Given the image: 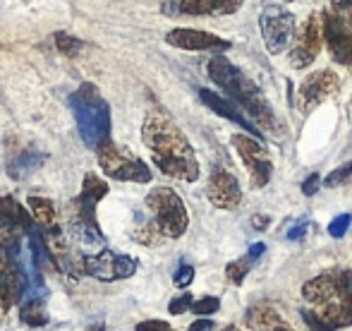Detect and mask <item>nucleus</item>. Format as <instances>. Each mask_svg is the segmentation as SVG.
<instances>
[{
    "mask_svg": "<svg viewBox=\"0 0 352 331\" xmlns=\"http://www.w3.org/2000/svg\"><path fill=\"white\" fill-rule=\"evenodd\" d=\"M142 140L151 151V159L166 175L195 182L199 178L195 149L182 130L163 113H148L142 127Z\"/></svg>",
    "mask_w": 352,
    "mask_h": 331,
    "instance_id": "f257e3e1",
    "label": "nucleus"
},
{
    "mask_svg": "<svg viewBox=\"0 0 352 331\" xmlns=\"http://www.w3.org/2000/svg\"><path fill=\"white\" fill-rule=\"evenodd\" d=\"M206 70H209L211 80L226 92V98H230L252 122H256L259 130L278 135L280 132L278 118H276L274 108L269 106L266 96L259 92V87H256L250 77L242 75V72L223 56H213Z\"/></svg>",
    "mask_w": 352,
    "mask_h": 331,
    "instance_id": "f03ea898",
    "label": "nucleus"
},
{
    "mask_svg": "<svg viewBox=\"0 0 352 331\" xmlns=\"http://www.w3.org/2000/svg\"><path fill=\"white\" fill-rule=\"evenodd\" d=\"M70 108L77 120L79 135L84 145L98 149L101 145L111 142V106L98 94L94 84H82L70 96Z\"/></svg>",
    "mask_w": 352,
    "mask_h": 331,
    "instance_id": "7ed1b4c3",
    "label": "nucleus"
},
{
    "mask_svg": "<svg viewBox=\"0 0 352 331\" xmlns=\"http://www.w3.org/2000/svg\"><path fill=\"white\" fill-rule=\"evenodd\" d=\"M146 206L153 214V226L161 231L166 238H180L185 235L190 226V214H187L185 202L180 200L175 190L170 187H153L146 197Z\"/></svg>",
    "mask_w": 352,
    "mask_h": 331,
    "instance_id": "20e7f679",
    "label": "nucleus"
},
{
    "mask_svg": "<svg viewBox=\"0 0 352 331\" xmlns=\"http://www.w3.org/2000/svg\"><path fill=\"white\" fill-rule=\"evenodd\" d=\"M259 29L266 51L271 56H278L290 46L292 36H295V14L280 5H266L259 14Z\"/></svg>",
    "mask_w": 352,
    "mask_h": 331,
    "instance_id": "39448f33",
    "label": "nucleus"
},
{
    "mask_svg": "<svg viewBox=\"0 0 352 331\" xmlns=\"http://www.w3.org/2000/svg\"><path fill=\"white\" fill-rule=\"evenodd\" d=\"M98 164H101L103 173L108 178H116L122 182H148L151 180V171L144 161L135 159V156L125 154L122 149H118L113 142H106L96 149Z\"/></svg>",
    "mask_w": 352,
    "mask_h": 331,
    "instance_id": "423d86ee",
    "label": "nucleus"
},
{
    "mask_svg": "<svg viewBox=\"0 0 352 331\" xmlns=\"http://www.w3.org/2000/svg\"><path fill=\"white\" fill-rule=\"evenodd\" d=\"M321 46H324V27H321V14L311 12L309 17L302 22V27L297 29L295 43L290 51V65L295 70L311 65L319 56Z\"/></svg>",
    "mask_w": 352,
    "mask_h": 331,
    "instance_id": "0eeeda50",
    "label": "nucleus"
},
{
    "mask_svg": "<svg viewBox=\"0 0 352 331\" xmlns=\"http://www.w3.org/2000/svg\"><path fill=\"white\" fill-rule=\"evenodd\" d=\"M232 147L240 154V159L245 161V168L252 178V185L254 187H266L274 175V164H271L266 149L259 145L256 137L250 135H235L232 137Z\"/></svg>",
    "mask_w": 352,
    "mask_h": 331,
    "instance_id": "6e6552de",
    "label": "nucleus"
},
{
    "mask_svg": "<svg viewBox=\"0 0 352 331\" xmlns=\"http://www.w3.org/2000/svg\"><path fill=\"white\" fill-rule=\"evenodd\" d=\"M340 89V77L333 70H319L311 72L309 77L300 82L297 89V108H300L305 116H309L316 106L331 98L333 94H338Z\"/></svg>",
    "mask_w": 352,
    "mask_h": 331,
    "instance_id": "1a4fd4ad",
    "label": "nucleus"
},
{
    "mask_svg": "<svg viewBox=\"0 0 352 331\" xmlns=\"http://www.w3.org/2000/svg\"><path fill=\"white\" fill-rule=\"evenodd\" d=\"M242 8V0H166L163 12L190 17H226Z\"/></svg>",
    "mask_w": 352,
    "mask_h": 331,
    "instance_id": "9d476101",
    "label": "nucleus"
},
{
    "mask_svg": "<svg viewBox=\"0 0 352 331\" xmlns=\"http://www.w3.org/2000/svg\"><path fill=\"white\" fill-rule=\"evenodd\" d=\"M206 195H209L211 204L218 209H237L242 204V187L237 178L226 168H216L209 175V185H206Z\"/></svg>",
    "mask_w": 352,
    "mask_h": 331,
    "instance_id": "9b49d317",
    "label": "nucleus"
},
{
    "mask_svg": "<svg viewBox=\"0 0 352 331\" xmlns=\"http://www.w3.org/2000/svg\"><path fill=\"white\" fill-rule=\"evenodd\" d=\"M321 27H324L326 46H329L333 61H338L340 65L352 67V32L350 29L331 12L321 14Z\"/></svg>",
    "mask_w": 352,
    "mask_h": 331,
    "instance_id": "f8f14e48",
    "label": "nucleus"
},
{
    "mask_svg": "<svg viewBox=\"0 0 352 331\" xmlns=\"http://www.w3.org/2000/svg\"><path fill=\"white\" fill-rule=\"evenodd\" d=\"M166 41L180 51H228L232 46L228 39L216 36L211 32H199V29H173L166 34Z\"/></svg>",
    "mask_w": 352,
    "mask_h": 331,
    "instance_id": "ddd939ff",
    "label": "nucleus"
},
{
    "mask_svg": "<svg viewBox=\"0 0 352 331\" xmlns=\"http://www.w3.org/2000/svg\"><path fill=\"white\" fill-rule=\"evenodd\" d=\"M32 226L34 221L29 219L24 206L14 197H3L0 200V238H3V243L17 240L22 233L27 235V231Z\"/></svg>",
    "mask_w": 352,
    "mask_h": 331,
    "instance_id": "4468645a",
    "label": "nucleus"
},
{
    "mask_svg": "<svg viewBox=\"0 0 352 331\" xmlns=\"http://www.w3.org/2000/svg\"><path fill=\"white\" fill-rule=\"evenodd\" d=\"M199 96H201V101H204V106H206V108H211L213 113H218V116L226 118V120L235 122V125L245 127V130L250 132L252 137H261V130H259V127H256L254 122H252L250 118H247L245 113H242L240 108H237L235 103L230 101V98L221 96V94L211 92V89H201Z\"/></svg>",
    "mask_w": 352,
    "mask_h": 331,
    "instance_id": "2eb2a0df",
    "label": "nucleus"
},
{
    "mask_svg": "<svg viewBox=\"0 0 352 331\" xmlns=\"http://www.w3.org/2000/svg\"><path fill=\"white\" fill-rule=\"evenodd\" d=\"M106 195H108V182L101 180L98 175H94V173H87V178H84V185H82V192H79V197H77L79 219L94 221V209H96V204Z\"/></svg>",
    "mask_w": 352,
    "mask_h": 331,
    "instance_id": "dca6fc26",
    "label": "nucleus"
},
{
    "mask_svg": "<svg viewBox=\"0 0 352 331\" xmlns=\"http://www.w3.org/2000/svg\"><path fill=\"white\" fill-rule=\"evenodd\" d=\"M43 159H46V154H43V151H38V149H34V147L22 149L8 164V175L12 178V180H22V178L32 175L34 171H38V168L43 166Z\"/></svg>",
    "mask_w": 352,
    "mask_h": 331,
    "instance_id": "f3484780",
    "label": "nucleus"
},
{
    "mask_svg": "<svg viewBox=\"0 0 352 331\" xmlns=\"http://www.w3.org/2000/svg\"><path fill=\"white\" fill-rule=\"evenodd\" d=\"M113 261H116V255L111 250H103L98 255H87L82 261V269L87 271L89 276L101 281H116L113 276Z\"/></svg>",
    "mask_w": 352,
    "mask_h": 331,
    "instance_id": "a211bd4d",
    "label": "nucleus"
},
{
    "mask_svg": "<svg viewBox=\"0 0 352 331\" xmlns=\"http://www.w3.org/2000/svg\"><path fill=\"white\" fill-rule=\"evenodd\" d=\"M280 322V314L271 308H264V305H256L247 312V327L252 331H274Z\"/></svg>",
    "mask_w": 352,
    "mask_h": 331,
    "instance_id": "6ab92c4d",
    "label": "nucleus"
},
{
    "mask_svg": "<svg viewBox=\"0 0 352 331\" xmlns=\"http://www.w3.org/2000/svg\"><path fill=\"white\" fill-rule=\"evenodd\" d=\"M29 206H32V214L36 219L38 228H46V231H58L56 228V206H53L51 200L46 197H29Z\"/></svg>",
    "mask_w": 352,
    "mask_h": 331,
    "instance_id": "aec40b11",
    "label": "nucleus"
},
{
    "mask_svg": "<svg viewBox=\"0 0 352 331\" xmlns=\"http://www.w3.org/2000/svg\"><path fill=\"white\" fill-rule=\"evenodd\" d=\"M19 319H22L27 327H46L48 324V312L43 308L41 298H29L22 303V310H19Z\"/></svg>",
    "mask_w": 352,
    "mask_h": 331,
    "instance_id": "412c9836",
    "label": "nucleus"
},
{
    "mask_svg": "<svg viewBox=\"0 0 352 331\" xmlns=\"http://www.w3.org/2000/svg\"><path fill=\"white\" fill-rule=\"evenodd\" d=\"M250 266H252L250 259H235V261H230V264L226 266L228 281H230V284H235V286H240L242 281L247 279V274H250Z\"/></svg>",
    "mask_w": 352,
    "mask_h": 331,
    "instance_id": "4be33fe9",
    "label": "nucleus"
},
{
    "mask_svg": "<svg viewBox=\"0 0 352 331\" xmlns=\"http://www.w3.org/2000/svg\"><path fill=\"white\" fill-rule=\"evenodd\" d=\"M137 271V259H132L130 255H116L113 261V276L116 279H130Z\"/></svg>",
    "mask_w": 352,
    "mask_h": 331,
    "instance_id": "5701e85b",
    "label": "nucleus"
},
{
    "mask_svg": "<svg viewBox=\"0 0 352 331\" xmlns=\"http://www.w3.org/2000/svg\"><path fill=\"white\" fill-rule=\"evenodd\" d=\"M56 43H58V51L63 53V56H77L79 51H82V41L79 39H74L70 36V34H65V32H60V34H56Z\"/></svg>",
    "mask_w": 352,
    "mask_h": 331,
    "instance_id": "b1692460",
    "label": "nucleus"
},
{
    "mask_svg": "<svg viewBox=\"0 0 352 331\" xmlns=\"http://www.w3.org/2000/svg\"><path fill=\"white\" fill-rule=\"evenodd\" d=\"M218 308H221V300L213 298V295H206V298L197 300V303H192V312L197 314V317H209V314H216Z\"/></svg>",
    "mask_w": 352,
    "mask_h": 331,
    "instance_id": "393cba45",
    "label": "nucleus"
},
{
    "mask_svg": "<svg viewBox=\"0 0 352 331\" xmlns=\"http://www.w3.org/2000/svg\"><path fill=\"white\" fill-rule=\"evenodd\" d=\"M350 224H352V216L350 214L336 216V219L329 224V235H331V238H343V235L348 233Z\"/></svg>",
    "mask_w": 352,
    "mask_h": 331,
    "instance_id": "a878e982",
    "label": "nucleus"
},
{
    "mask_svg": "<svg viewBox=\"0 0 352 331\" xmlns=\"http://www.w3.org/2000/svg\"><path fill=\"white\" fill-rule=\"evenodd\" d=\"M331 5H333L340 22L352 32V0H331Z\"/></svg>",
    "mask_w": 352,
    "mask_h": 331,
    "instance_id": "bb28decb",
    "label": "nucleus"
},
{
    "mask_svg": "<svg viewBox=\"0 0 352 331\" xmlns=\"http://www.w3.org/2000/svg\"><path fill=\"white\" fill-rule=\"evenodd\" d=\"M192 295L190 293H182V295H177V298H173L170 300V305H168V312L170 314H185L187 310L192 308Z\"/></svg>",
    "mask_w": 352,
    "mask_h": 331,
    "instance_id": "cd10ccee",
    "label": "nucleus"
},
{
    "mask_svg": "<svg viewBox=\"0 0 352 331\" xmlns=\"http://www.w3.org/2000/svg\"><path fill=\"white\" fill-rule=\"evenodd\" d=\"M173 281H175L177 288H187V286H190L192 281H195V266H192V264H182L180 269L175 271Z\"/></svg>",
    "mask_w": 352,
    "mask_h": 331,
    "instance_id": "c85d7f7f",
    "label": "nucleus"
},
{
    "mask_svg": "<svg viewBox=\"0 0 352 331\" xmlns=\"http://www.w3.org/2000/svg\"><path fill=\"white\" fill-rule=\"evenodd\" d=\"M350 175H352V161H348V164L340 166L338 171L331 173V175L326 178V185H329V187H336L338 182H345V180H348Z\"/></svg>",
    "mask_w": 352,
    "mask_h": 331,
    "instance_id": "c756f323",
    "label": "nucleus"
},
{
    "mask_svg": "<svg viewBox=\"0 0 352 331\" xmlns=\"http://www.w3.org/2000/svg\"><path fill=\"white\" fill-rule=\"evenodd\" d=\"M135 331H173V327L163 319H146L135 327Z\"/></svg>",
    "mask_w": 352,
    "mask_h": 331,
    "instance_id": "7c9ffc66",
    "label": "nucleus"
},
{
    "mask_svg": "<svg viewBox=\"0 0 352 331\" xmlns=\"http://www.w3.org/2000/svg\"><path fill=\"white\" fill-rule=\"evenodd\" d=\"M319 187H321V175H319V173H314V175H309L305 182H302V192H305L307 197L316 195V192H319Z\"/></svg>",
    "mask_w": 352,
    "mask_h": 331,
    "instance_id": "2f4dec72",
    "label": "nucleus"
},
{
    "mask_svg": "<svg viewBox=\"0 0 352 331\" xmlns=\"http://www.w3.org/2000/svg\"><path fill=\"white\" fill-rule=\"evenodd\" d=\"M307 228H309V221H307V219L297 221V224L287 231V240H302L307 235Z\"/></svg>",
    "mask_w": 352,
    "mask_h": 331,
    "instance_id": "473e14b6",
    "label": "nucleus"
},
{
    "mask_svg": "<svg viewBox=\"0 0 352 331\" xmlns=\"http://www.w3.org/2000/svg\"><path fill=\"white\" fill-rule=\"evenodd\" d=\"M302 317H305L307 327H309L311 331H329V329L324 327V324L319 322V317H316V314L311 312V310H305V312H302Z\"/></svg>",
    "mask_w": 352,
    "mask_h": 331,
    "instance_id": "72a5a7b5",
    "label": "nucleus"
},
{
    "mask_svg": "<svg viewBox=\"0 0 352 331\" xmlns=\"http://www.w3.org/2000/svg\"><path fill=\"white\" fill-rule=\"evenodd\" d=\"M211 329H213V322H211V319H209V317H199L197 322H192V324H190V329H187V331H211Z\"/></svg>",
    "mask_w": 352,
    "mask_h": 331,
    "instance_id": "f704fd0d",
    "label": "nucleus"
},
{
    "mask_svg": "<svg viewBox=\"0 0 352 331\" xmlns=\"http://www.w3.org/2000/svg\"><path fill=\"white\" fill-rule=\"evenodd\" d=\"M264 252H266V245H264V243H254V245L250 248V252H247V259H250V261L259 259V257L264 255Z\"/></svg>",
    "mask_w": 352,
    "mask_h": 331,
    "instance_id": "c9c22d12",
    "label": "nucleus"
},
{
    "mask_svg": "<svg viewBox=\"0 0 352 331\" xmlns=\"http://www.w3.org/2000/svg\"><path fill=\"white\" fill-rule=\"evenodd\" d=\"M269 224H271L269 216H254V219H252V226H254L256 231H266L269 228Z\"/></svg>",
    "mask_w": 352,
    "mask_h": 331,
    "instance_id": "e433bc0d",
    "label": "nucleus"
},
{
    "mask_svg": "<svg viewBox=\"0 0 352 331\" xmlns=\"http://www.w3.org/2000/svg\"><path fill=\"white\" fill-rule=\"evenodd\" d=\"M87 331H106V324H103V322H98V324H94V327H89Z\"/></svg>",
    "mask_w": 352,
    "mask_h": 331,
    "instance_id": "4c0bfd02",
    "label": "nucleus"
},
{
    "mask_svg": "<svg viewBox=\"0 0 352 331\" xmlns=\"http://www.w3.org/2000/svg\"><path fill=\"white\" fill-rule=\"evenodd\" d=\"M274 331H295V329H290V327H287V324H285V322H280V324H278V327H276Z\"/></svg>",
    "mask_w": 352,
    "mask_h": 331,
    "instance_id": "58836bf2",
    "label": "nucleus"
},
{
    "mask_svg": "<svg viewBox=\"0 0 352 331\" xmlns=\"http://www.w3.org/2000/svg\"><path fill=\"white\" fill-rule=\"evenodd\" d=\"M348 116L352 118V98H350V106H348Z\"/></svg>",
    "mask_w": 352,
    "mask_h": 331,
    "instance_id": "ea45409f",
    "label": "nucleus"
},
{
    "mask_svg": "<svg viewBox=\"0 0 352 331\" xmlns=\"http://www.w3.org/2000/svg\"><path fill=\"white\" fill-rule=\"evenodd\" d=\"M287 3H295V0H287Z\"/></svg>",
    "mask_w": 352,
    "mask_h": 331,
    "instance_id": "a19ab883",
    "label": "nucleus"
}]
</instances>
